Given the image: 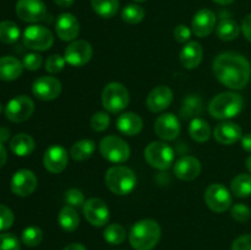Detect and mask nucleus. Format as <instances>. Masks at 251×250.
I'll return each instance as SVG.
<instances>
[{"instance_id": "56", "label": "nucleus", "mask_w": 251, "mask_h": 250, "mask_svg": "<svg viewBox=\"0 0 251 250\" xmlns=\"http://www.w3.org/2000/svg\"><path fill=\"white\" fill-rule=\"evenodd\" d=\"M1 110H2V105H1V103H0V113H1Z\"/></svg>"}, {"instance_id": "27", "label": "nucleus", "mask_w": 251, "mask_h": 250, "mask_svg": "<svg viewBox=\"0 0 251 250\" xmlns=\"http://www.w3.org/2000/svg\"><path fill=\"white\" fill-rule=\"evenodd\" d=\"M240 31H242V28L237 24V21H234L233 19H229V17H222V20L216 26V34H217V37L221 41L225 42L237 39Z\"/></svg>"}, {"instance_id": "5", "label": "nucleus", "mask_w": 251, "mask_h": 250, "mask_svg": "<svg viewBox=\"0 0 251 250\" xmlns=\"http://www.w3.org/2000/svg\"><path fill=\"white\" fill-rule=\"evenodd\" d=\"M129 91L123 83L110 82L102 91V105L107 112L117 114L129 105Z\"/></svg>"}, {"instance_id": "38", "label": "nucleus", "mask_w": 251, "mask_h": 250, "mask_svg": "<svg viewBox=\"0 0 251 250\" xmlns=\"http://www.w3.org/2000/svg\"><path fill=\"white\" fill-rule=\"evenodd\" d=\"M110 124V118L109 115L105 112H97L92 115L90 120V125L95 131L102 132L108 129Z\"/></svg>"}, {"instance_id": "52", "label": "nucleus", "mask_w": 251, "mask_h": 250, "mask_svg": "<svg viewBox=\"0 0 251 250\" xmlns=\"http://www.w3.org/2000/svg\"><path fill=\"white\" fill-rule=\"evenodd\" d=\"M74 1L75 0H54V2L60 7H70L74 4Z\"/></svg>"}, {"instance_id": "9", "label": "nucleus", "mask_w": 251, "mask_h": 250, "mask_svg": "<svg viewBox=\"0 0 251 250\" xmlns=\"http://www.w3.org/2000/svg\"><path fill=\"white\" fill-rule=\"evenodd\" d=\"M203 199H205V202L208 208L216 213L226 212L232 207V193L221 183L208 185Z\"/></svg>"}, {"instance_id": "19", "label": "nucleus", "mask_w": 251, "mask_h": 250, "mask_svg": "<svg viewBox=\"0 0 251 250\" xmlns=\"http://www.w3.org/2000/svg\"><path fill=\"white\" fill-rule=\"evenodd\" d=\"M55 31L59 38L64 42H73L80 33L78 20L73 14L64 12L59 15L55 22Z\"/></svg>"}, {"instance_id": "50", "label": "nucleus", "mask_w": 251, "mask_h": 250, "mask_svg": "<svg viewBox=\"0 0 251 250\" xmlns=\"http://www.w3.org/2000/svg\"><path fill=\"white\" fill-rule=\"evenodd\" d=\"M9 137H10V130L5 126L0 127V142L4 144L5 141L9 140Z\"/></svg>"}, {"instance_id": "24", "label": "nucleus", "mask_w": 251, "mask_h": 250, "mask_svg": "<svg viewBox=\"0 0 251 250\" xmlns=\"http://www.w3.org/2000/svg\"><path fill=\"white\" fill-rule=\"evenodd\" d=\"M117 127L122 134L126 136H135L141 132L144 122H142V118L136 113L126 112L118 117Z\"/></svg>"}, {"instance_id": "15", "label": "nucleus", "mask_w": 251, "mask_h": 250, "mask_svg": "<svg viewBox=\"0 0 251 250\" xmlns=\"http://www.w3.org/2000/svg\"><path fill=\"white\" fill-rule=\"evenodd\" d=\"M32 93L41 100H53L61 93V82L54 76H41L32 83Z\"/></svg>"}, {"instance_id": "7", "label": "nucleus", "mask_w": 251, "mask_h": 250, "mask_svg": "<svg viewBox=\"0 0 251 250\" xmlns=\"http://www.w3.org/2000/svg\"><path fill=\"white\" fill-rule=\"evenodd\" d=\"M145 159L158 171H167L174 163V150L162 141H153L145 149Z\"/></svg>"}, {"instance_id": "17", "label": "nucleus", "mask_w": 251, "mask_h": 250, "mask_svg": "<svg viewBox=\"0 0 251 250\" xmlns=\"http://www.w3.org/2000/svg\"><path fill=\"white\" fill-rule=\"evenodd\" d=\"M69 154L68 151L60 145H53L44 152L43 164L44 168L51 174H59L68 167Z\"/></svg>"}, {"instance_id": "1", "label": "nucleus", "mask_w": 251, "mask_h": 250, "mask_svg": "<svg viewBox=\"0 0 251 250\" xmlns=\"http://www.w3.org/2000/svg\"><path fill=\"white\" fill-rule=\"evenodd\" d=\"M213 74L222 85L232 90H242L249 83L251 65L244 55L235 51H225L213 61Z\"/></svg>"}, {"instance_id": "53", "label": "nucleus", "mask_w": 251, "mask_h": 250, "mask_svg": "<svg viewBox=\"0 0 251 250\" xmlns=\"http://www.w3.org/2000/svg\"><path fill=\"white\" fill-rule=\"evenodd\" d=\"M213 1L217 2V4H220V5H229V4H232L234 0H213Z\"/></svg>"}, {"instance_id": "40", "label": "nucleus", "mask_w": 251, "mask_h": 250, "mask_svg": "<svg viewBox=\"0 0 251 250\" xmlns=\"http://www.w3.org/2000/svg\"><path fill=\"white\" fill-rule=\"evenodd\" d=\"M65 201L69 206L71 207H81L83 206V203L86 202L85 200V195H83L82 191L80 189H69L68 191L65 193Z\"/></svg>"}, {"instance_id": "4", "label": "nucleus", "mask_w": 251, "mask_h": 250, "mask_svg": "<svg viewBox=\"0 0 251 250\" xmlns=\"http://www.w3.org/2000/svg\"><path fill=\"white\" fill-rule=\"evenodd\" d=\"M105 185L113 194L119 196L129 195L136 186V174L125 166L110 167L104 176Z\"/></svg>"}, {"instance_id": "36", "label": "nucleus", "mask_w": 251, "mask_h": 250, "mask_svg": "<svg viewBox=\"0 0 251 250\" xmlns=\"http://www.w3.org/2000/svg\"><path fill=\"white\" fill-rule=\"evenodd\" d=\"M145 9L137 4L126 5L122 10V19L123 21L129 25H137L145 19Z\"/></svg>"}, {"instance_id": "8", "label": "nucleus", "mask_w": 251, "mask_h": 250, "mask_svg": "<svg viewBox=\"0 0 251 250\" xmlns=\"http://www.w3.org/2000/svg\"><path fill=\"white\" fill-rule=\"evenodd\" d=\"M24 46L36 51H44L51 48L54 43V36L51 31L42 25H31L22 34Z\"/></svg>"}, {"instance_id": "51", "label": "nucleus", "mask_w": 251, "mask_h": 250, "mask_svg": "<svg viewBox=\"0 0 251 250\" xmlns=\"http://www.w3.org/2000/svg\"><path fill=\"white\" fill-rule=\"evenodd\" d=\"M63 250H87L82 244L80 243H71V244L66 245Z\"/></svg>"}, {"instance_id": "32", "label": "nucleus", "mask_w": 251, "mask_h": 250, "mask_svg": "<svg viewBox=\"0 0 251 250\" xmlns=\"http://www.w3.org/2000/svg\"><path fill=\"white\" fill-rule=\"evenodd\" d=\"M91 6L98 16L112 19L119 10V0H91Z\"/></svg>"}, {"instance_id": "30", "label": "nucleus", "mask_w": 251, "mask_h": 250, "mask_svg": "<svg viewBox=\"0 0 251 250\" xmlns=\"http://www.w3.org/2000/svg\"><path fill=\"white\" fill-rule=\"evenodd\" d=\"M189 134L194 141L202 144V142L208 141V139L212 135V131H211L210 125L206 120L201 119V118H195V119L191 120L190 125H189Z\"/></svg>"}, {"instance_id": "6", "label": "nucleus", "mask_w": 251, "mask_h": 250, "mask_svg": "<svg viewBox=\"0 0 251 250\" xmlns=\"http://www.w3.org/2000/svg\"><path fill=\"white\" fill-rule=\"evenodd\" d=\"M98 149L103 158L112 163H124L130 157V147L127 142L115 135L103 137Z\"/></svg>"}, {"instance_id": "35", "label": "nucleus", "mask_w": 251, "mask_h": 250, "mask_svg": "<svg viewBox=\"0 0 251 250\" xmlns=\"http://www.w3.org/2000/svg\"><path fill=\"white\" fill-rule=\"evenodd\" d=\"M103 237H104L105 242H108L109 244L119 245L126 239V230L119 223H112V225L105 227Z\"/></svg>"}, {"instance_id": "14", "label": "nucleus", "mask_w": 251, "mask_h": 250, "mask_svg": "<svg viewBox=\"0 0 251 250\" xmlns=\"http://www.w3.org/2000/svg\"><path fill=\"white\" fill-rule=\"evenodd\" d=\"M16 14L22 21L36 24L43 21L47 16V7L42 0H19L16 2Z\"/></svg>"}, {"instance_id": "47", "label": "nucleus", "mask_w": 251, "mask_h": 250, "mask_svg": "<svg viewBox=\"0 0 251 250\" xmlns=\"http://www.w3.org/2000/svg\"><path fill=\"white\" fill-rule=\"evenodd\" d=\"M240 28H242V32L243 34H244L245 38L251 43V14L247 15V16L244 17Z\"/></svg>"}, {"instance_id": "2", "label": "nucleus", "mask_w": 251, "mask_h": 250, "mask_svg": "<svg viewBox=\"0 0 251 250\" xmlns=\"http://www.w3.org/2000/svg\"><path fill=\"white\" fill-rule=\"evenodd\" d=\"M162 230L154 220H141L135 223L129 233L130 245L135 250H152L161 239Z\"/></svg>"}, {"instance_id": "41", "label": "nucleus", "mask_w": 251, "mask_h": 250, "mask_svg": "<svg viewBox=\"0 0 251 250\" xmlns=\"http://www.w3.org/2000/svg\"><path fill=\"white\" fill-rule=\"evenodd\" d=\"M230 216L237 222H247L251 217V210L249 206L244 203H235L230 207Z\"/></svg>"}, {"instance_id": "43", "label": "nucleus", "mask_w": 251, "mask_h": 250, "mask_svg": "<svg viewBox=\"0 0 251 250\" xmlns=\"http://www.w3.org/2000/svg\"><path fill=\"white\" fill-rule=\"evenodd\" d=\"M14 212L7 206L0 203V232L9 229L14 225Z\"/></svg>"}, {"instance_id": "34", "label": "nucleus", "mask_w": 251, "mask_h": 250, "mask_svg": "<svg viewBox=\"0 0 251 250\" xmlns=\"http://www.w3.org/2000/svg\"><path fill=\"white\" fill-rule=\"evenodd\" d=\"M20 36H21V31L14 21L0 22V42L5 44L16 43Z\"/></svg>"}, {"instance_id": "37", "label": "nucleus", "mask_w": 251, "mask_h": 250, "mask_svg": "<svg viewBox=\"0 0 251 250\" xmlns=\"http://www.w3.org/2000/svg\"><path fill=\"white\" fill-rule=\"evenodd\" d=\"M21 240L26 247H37L43 240V230L36 225H29L25 228L21 234Z\"/></svg>"}, {"instance_id": "45", "label": "nucleus", "mask_w": 251, "mask_h": 250, "mask_svg": "<svg viewBox=\"0 0 251 250\" xmlns=\"http://www.w3.org/2000/svg\"><path fill=\"white\" fill-rule=\"evenodd\" d=\"M191 33H193V31H191L188 26H185V25H178V26L174 28L173 36L174 39H176L178 43H185V42H189Z\"/></svg>"}, {"instance_id": "48", "label": "nucleus", "mask_w": 251, "mask_h": 250, "mask_svg": "<svg viewBox=\"0 0 251 250\" xmlns=\"http://www.w3.org/2000/svg\"><path fill=\"white\" fill-rule=\"evenodd\" d=\"M240 144H242L243 150H245V151L251 153V134L243 135L242 140H240Z\"/></svg>"}, {"instance_id": "13", "label": "nucleus", "mask_w": 251, "mask_h": 250, "mask_svg": "<svg viewBox=\"0 0 251 250\" xmlns=\"http://www.w3.org/2000/svg\"><path fill=\"white\" fill-rule=\"evenodd\" d=\"M38 185L36 174L29 169H20L12 175L10 188L11 191L17 196L26 198L34 193Z\"/></svg>"}, {"instance_id": "11", "label": "nucleus", "mask_w": 251, "mask_h": 250, "mask_svg": "<svg viewBox=\"0 0 251 250\" xmlns=\"http://www.w3.org/2000/svg\"><path fill=\"white\" fill-rule=\"evenodd\" d=\"M92 46L83 39L71 42L64 51V58H65L66 63L74 68H81V66L86 65L92 59Z\"/></svg>"}, {"instance_id": "21", "label": "nucleus", "mask_w": 251, "mask_h": 250, "mask_svg": "<svg viewBox=\"0 0 251 250\" xmlns=\"http://www.w3.org/2000/svg\"><path fill=\"white\" fill-rule=\"evenodd\" d=\"M201 173V163L196 157L183 156L174 163V174L178 179L191 181Z\"/></svg>"}, {"instance_id": "20", "label": "nucleus", "mask_w": 251, "mask_h": 250, "mask_svg": "<svg viewBox=\"0 0 251 250\" xmlns=\"http://www.w3.org/2000/svg\"><path fill=\"white\" fill-rule=\"evenodd\" d=\"M173 102V91L168 86H157L149 93L146 105L151 112L161 113Z\"/></svg>"}, {"instance_id": "16", "label": "nucleus", "mask_w": 251, "mask_h": 250, "mask_svg": "<svg viewBox=\"0 0 251 250\" xmlns=\"http://www.w3.org/2000/svg\"><path fill=\"white\" fill-rule=\"evenodd\" d=\"M180 122L172 113L159 115L154 122V132L164 141H173L180 134Z\"/></svg>"}, {"instance_id": "25", "label": "nucleus", "mask_w": 251, "mask_h": 250, "mask_svg": "<svg viewBox=\"0 0 251 250\" xmlns=\"http://www.w3.org/2000/svg\"><path fill=\"white\" fill-rule=\"evenodd\" d=\"M24 71V64L15 56H2L0 58V80L14 81L21 76Z\"/></svg>"}, {"instance_id": "49", "label": "nucleus", "mask_w": 251, "mask_h": 250, "mask_svg": "<svg viewBox=\"0 0 251 250\" xmlns=\"http://www.w3.org/2000/svg\"><path fill=\"white\" fill-rule=\"evenodd\" d=\"M6 159H7V152L5 146L2 145V142H0V168L6 163Z\"/></svg>"}, {"instance_id": "42", "label": "nucleus", "mask_w": 251, "mask_h": 250, "mask_svg": "<svg viewBox=\"0 0 251 250\" xmlns=\"http://www.w3.org/2000/svg\"><path fill=\"white\" fill-rule=\"evenodd\" d=\"M0 250H21L19 239L12 233L0 234Z\"/></svg>"}, {"instance_id": "55", "label": "nucleus", "mask_w": 251, "mask_h": 250, "mask_svg": "<svg viewBox=\"0 0 251 250\" xmlns=\"http://www.w3.org/2000/svg\"><path fill=\"white\" fill-rule=\"evenodd\" d=\"M134 1H136V2H144V1H146V0H134Z\"/></svg>"}, {"instance_id": "10", "label": "nucleus", "mask_w": 251, "mask_h": 250, "mask_svg": "<svg viewBox=\"0 0 251 250\" xmlns=\"http://www.w3.org/2000/svg\"><path fill=\"white\" fill-rule=\"evenodd\" d=\"M34 112V103L27 96H17L10 100L5 107V115L12 123L28 120Z\"/></svg>"}, {"instance_id": "22", "label": "nucleus", "mask_w": 251, "mask_h": 250, "mask_svg": "<svg viewBox=\"0 0 251 250\" xmlns=\"http://www.w3.org/2000/svg\"><path fill=\"white\" fill-rule=\"evenodd\" d=\"M215 140L221 145H233L242 140L243 130L238 124L232 122H222L216 125L213 131Z\"/></svg>"}, {"instance_id": "44", "label": "nucleus", "mask_w": 251, "mask_h": 250, "mask_svg": "<svg viewBox=\"0 0 251 250\" xmlns=\"http://www.w3.org/2000/svg\"><path fill=\"white\" fill-rule=\"evenodd\" d=\"M22 64H24V68L27 69V70L36 71L38 70L42 66V64H43V58H42L41 54L38 53H28L24 56Z\"/></svg>"}, {"instance_id": "18", "label": "nucleus", "mask_w": 251, "mask_h": 250, "mask_svg": "<svg viewBox=\"0 0 251 250\" xmlns=\"http://www.w3.org/2000/svg\"><path fill=\"white\" fill-rule=\"evenodd\" d=\"M216 15L210 9H201L194 15L191 21V31L196 37L205 38L216 28Z\"/></svg>"}, {"instance_id": "54", "label": "nucleus", "mask_w": 251, "mask_h": 250, "mask_svg": "<svg viewBox=\"0 0 251 250\" xmlns=\"http://www.w3.org/2000/svg\"><path fill=\"white\" fill-rule=\"evenodd\" d=\"M245 164H247V168H248V171L250 172V174H251V154L249 157H248L247 158V161H245Z\"/></svg>"}, {"instance_id": "3", "label": "nucleus", "mask_w": 251, "mask_h": 250, "mask_svg": "<svg viewBox=\"0 0 251 250\" xmlns=\"http://www.w3.org/2000/svg\"><path fill=\"white\" fill-rule=\"evenodd\" d=\"M244 108V100L239 93L222 92L215 96L208 104V113L218 120L238 117Z\"/></svg>"}, {"instance_id": "12", "label": "nucleus", "mask_w": 251, "mask_h": 250, "mask_svg": "<svg viewBox=\"0 0 251 250\" xmlns=\"http://www.w3.org/2000/svg\"><path fill=\"white\" fill-rule=\"evenodd\" d=\"M82 212L87 222L93 227H103L109 221V208L102 199H88L83 203Z\"/></svg>"}, {"instance_id": "23", "label": "nucleus", "mask_w": 251, "mask_h": 250, "mask_svg": "<svg viewBox=\"0 0 251 250\" xmlns=\"http://www.w3.org/2000/svg\"><path fill=\"white\" fill-rule=\"evenodd\" d=\"M179 59H180L181 65L185 69H189V70L196 69L203 59L202 46L196 41L188 42L180 50Z\"/></svg>"}, {"instance_id": "29", "label": "nucleus", "mask_w": 251, "mask_h": 250, "mask_svg": "<svg viewBox=\"0 0 251 250\" xmlns=\"http://www.w3.org/2000/svg\"><path fill=\"white\" fill-rule=\"evenodd\" d=\"M58 223L61 229L65 232H74L77 229L78 225H80V216L76 212L75 208L66 205L59 212Z\"/></svg>"}, {"instance_id": "26", "label": "nucleus", "mask_w": 251, "mask_h": 250, "mask_svg": "<svg viewBox=\"0 0 251 250\" xmlns=\"http://www.w3.org/2000/svg\"><path fill=\"white\" fill-rule=\"evenodd\" d=\"M34 147H36V142L33 137L25 132L15 135L10 141V150L19 157L29 156L34 151Z\"/></svg>"}, {"instance_id": "39", "label": "nucleus", "mask_w": 251, "mask_h": 250, "mask_svg": "<svg viewBox=\"0 0 251 250\" xmlns=\"http://www.w3.org/2000/svg\"><path fill=\"white\" fill-rule=\"evenodd\" d=\"M65 64L66 60L64 56L59 55V54H51L46 60V70L49 74H58L65 68Z\"/></svg>"}, {"instance_id": "33", "label": "nucleus", "mask_w": 251, "mask_h": 250, "mask_svg": "<svg viewBox=\"0 0 251 250\" xmlns=\"http://www.w3.org/2000/svg\"><path fill=\"white\" fill-rule=\"evenodd\" d=\"M230 193L237 198H249L251 195V174H239L230 183Z\"/></svg>"}, {"instance_id": "28", "label": "nucleus", "mask_w": 251, "mask_h": 250, "mask_svg": "<svg viewBox=\"0 0 251 250\" xmlns=\"http://www.w3.org/2000/svg\"><path fill=\"white\" fill-rule=\"evenodd\" d=\"M96 142L91 139H82L76 141L70 149V156L74 161L82 162L91 158L96 151Z\"/></svg>"}, {"instance_id": "46", "label": "nucleus", "mask_w": 251, "mask_h": 250, "mask_svg": "<svg viewBox=\"0 0 251 250\" xmlns=\"http://www.w3.org/2000/svg\"><path fill=\"white\" fill-rule=\"evenodd\" d=\"M232 250H251V234H244L238 237L233 242Z\"/></svg>"}, {"instance_id": "31", "label": "nucleus", "mask_w": 251, "mask_h": 250, "mask_svg": "<svg viewBox=\"0 0 251 250\" xmlns=\"http://www.w3.org/2000/svg\"><path fill=\"white\" fill-rule=\"evenodd\" d=\"M202 113V100L199 96L190 95L184 100L180 108V115L183 119H195Z\"/></svg>"}]
</instances>
